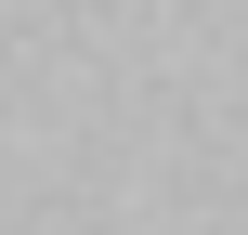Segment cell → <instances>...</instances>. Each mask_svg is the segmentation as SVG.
<instances>
[]
</instances>
